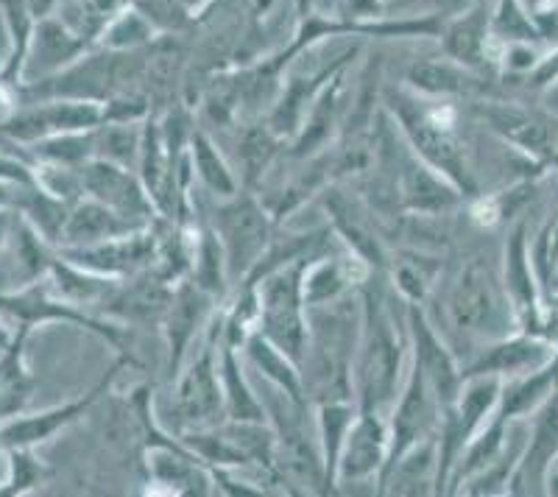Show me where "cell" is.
<instances>
[{"label":"cell","mask_w":558,"mask_h":497,"mask_svg":"<svg viewBox=\"0 0 558 497\" xmlns=\"http://www.w3.org/2000/svg\"><path fill=\"white\" fill-rule=\"evenodd\" d=\"M433 397L436 395H433L430 383L425 380L422 369L413 372L411 383H408V391L402 395L397 411H393L391 439H388V459H386V466L380 470L383 481H388L393 466L402 464V459H408L413 445L425 439L427 431H430L433 422H436V405H433Z\"/></svg>","instance_id":"1"},{"label":"cell","mask_w":558,"mask_h":497,"mask_svg":"<svg viewBox=\"0 0 558 497\" xmlns=\"http://www.w3.org/2000/svg\"><path fill=\"white\" fill-rule=\"evenodd\" d=\"M112 377L114 372H109L96 389L87 391L82 400L64 402L59 409L39 411V414H20L14 416V420L0 422V445H3V450H34V447L43 445V441L53 439L62 427H68L70 422H76L78 416L98 400V395L107 389V383L112 380Z\"/></svg>","instance_id":"2"},{"label":"cell","mask_w":558,"mask_h":497,"mask_svg":"<svg viewBox=\"0 0 558 497\" xmlns=\"http://www.w3.org/2000/svg\"><path fill=\"white\" fill-rule=\"evenodd\" d=\"M388 459V439L386 425L377 414L361 411L355 425L349 427V436L343 441L341 461H338V472L343 478H366L372 472L383 470Z\"/></svg>","instance_id":"3"},{"label":"cell","mask_w":558,"mask_h":497,"mask_svg":"<svg viewBox=\"0 0 558 497\" xmlns=\"http://www.w3.org/2000/svg\"><path fill=\"white\" fill-rule=\"evenodd\" d=\"M177 416L187 427H202L216 422L223 411L221 386H218L216 369H213V357L204 355L196 366H193L184 380L179 383L177 391Z\"/></svg>","instance_id":"4"},{"label":"cell","mask_w":558,"mask_h":497,"mask_svg":"<svg viewBox=\"0 0 558 497\" xmlns=\"http://www.w3.org/2000/svg\"><path fill=\"white\" fill-rule=\"evenodd\" d=\"M456 322L466 330H492L497 319V296L486 268H470L456 288Z\"/></svg>","instance_id":"5"},{"label":"cell","mask_w":558,"mask_h":497,"mask_svg":"<svg viewBox=\"0 0 558 497\" xmlns=\"http://www.w3.org/2000/svg\"><path fill=\"white\" fill-rule=\"evenodd\" d=\"M9 453V481L0 484V497H23L51 481L53 470L39 459L34 450H7Z\"/></svg>","instance_id":"6"},{"label":"cell","mask_w":558,"mask_h":497,"mask_svg":"<svg viewBox=\"0 0 558 497\" xmlns=\"http://www.w3.org/2000/svg\"><path fill=\"white\" fill-rule=\"evenodd\" d=\"M413 82L422 89H430V93H461L466 78L461 71L447 68V64H425V68L413 71Z\"/></svg>","instance_id":"7"},{"label":"cell","mask_w":558,"mask_h":497,"mask_svg":"<svg viewBox=\"0 0 558 497\" xmlns=\"http://www.w3.org/2000/svg\"><path fill=\"white\" fill-rule=\"evenodd\" d=\"M481 23H475L472 17L463 20V23H458V26L452 28L450 48L461 62H477V53H481Z\"/></svg>","instance_id":"8"},{"label":"cell","mask_w":558,"mask_h":497,"mask_svg":"<svg viewBox=\"0 0 558 497\" xmlns=\"http://www.w3.org/2000/svg\"><path fill=\"white\" fill-rule=\"evenodd\" d=\"M0 182H9V185H23V187L37 185L34 173L28 171L26 166H20V162L9 160V157H0Z\"/></svg>","instance_id":"9"},{"label":"cell","mask_w":558,"mask_h":497,"mask_svg":"<svg viewBox=\"0 0 558 497\" xmlns=\"http://www.w3.org/2000/svg\"><path fill=\"white\" fill-rule=\"evenodd\" d=\"M123 3L126 0H84V9L96 17H112V14L121 12Z\"/></svg>","instance_id":"10"},{"label":"cell","mask_w":558,"mask_h":497,"mask_svg":"<svg viewBox=\"0 0 558 497\" xmlns=\"http://www.w3.org/2000/svg\"><path fill=\"white\" fill-rule=\"evenodd\" d=\"M9 221H12V216H9V210H0V252H3V243H7Z\"/></svg>","instance_id":"11"}]
</instances>
